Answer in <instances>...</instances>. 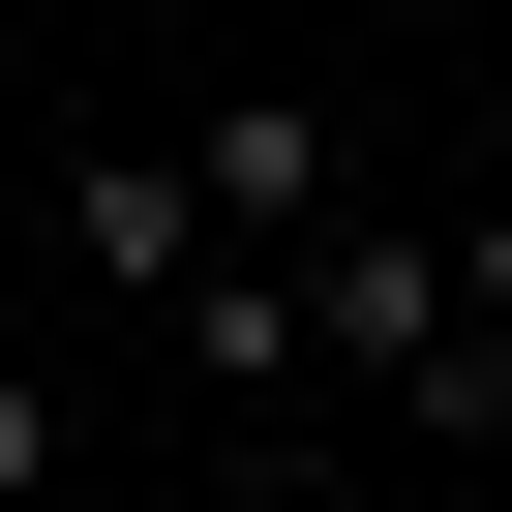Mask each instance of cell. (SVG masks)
Segmentation results:
<instances>
[{"instance_id": "3", "label": "cell", "mask_w": 512, "mask_h": 512, "mask_svg": "<svg viewBox=\"0 0 512 512\" xmlns=\"http://www.w3.org/2000/svg\"><path fill=\"white\" fill-rule=\"evenodd\" d=\"M181 151H211V211H241V241H332V211H362V181H332V121H302V91H211V121H181Z\"/></svg>"}, {"instance_id": "1", "label": "cell", "mask_w": 512, "mask_h": 512, "mask_svg": "<svg viewBox=\"0 0 512 512\" xmlns=\"http://www.w3.org/2000/svg\"><path fill=\"white\" fill-rule=\"evenodd\" d=\"M302 362H362L392 422L482 362V272H452V211H332V241H302Z\"/></svg>"}, {"instance_id": "2", "label": "cell", "mask_w": 512, "mask_h": 512, "mask_svg": "<svg viewBox=\"0 0 512 512\" xmlns=\"http://www.w3.org/2000/svg\"><path fill=\"white\" fill-rule=\"evenodd\" d=\"M211 241H241V211H211V151H91V181H61V272H121V302H181Z\"/></svg>"}, {"instance_id": "6", "label": "cell", "mask_w": 512, "mask_h": 512, "mask_svg": "<svg viewBox=\"0 0 512 512\" xmlns=\"http://www.w3.org/2000/svg\"><path fill=\"white\" fill-rule=\"evenodd\" d=\"M452 272H482V332H512V211H452Z\"/></svg>"}, {"instance_id": "4", "label": "cell", "mask_w": 512, "mask_h": 512, "mask_svg": "<svg viewBox=\"0 0 512 512\" xmlns=\"http://www.w3.org/2000/svg\"><path fill=\"white\" fill-rule=\"evenodd\" d=\"M151 332H181V362H211V392H302V272H181V302H151Z\"/></svg>"}, {"instance_id": "5", "label": "cell", "mask_w": 512, "mask_h": 512, "mask_svg": "<svg viewBox=\"0 0 512 512\" xmlns=\"http://www.w3.org/2000/svg\"><path fill=\"white\" fill-rule=\"evenodd\" d=\"M0 512H61V362H0Z\"/></svg>"}]
</instances>
